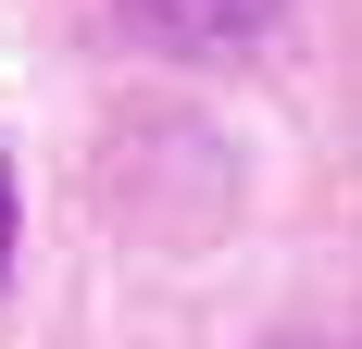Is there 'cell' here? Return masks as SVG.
<instances>
[{"label": "cell", "instance_id": "obj_2", "mask_svg": "<svg viewBox=\"0 0 362 349\" xmlns=\"http://www.w3.org/2000/svg\"><path fill=\"white\" fill-rule=\"evenodd\" d=\"M13 225H25V200H13V162H0V275H13Z\"/></svg>", "mask_w": 362, "mask_h": 349}, {"label": "cell", "instance_id": "obj_1", "mask_svg": "<svg viewBox=\"0 0 362 349\" xmlns=\"http://www.w3.org/2000/svg\"><path fill=\"white\" fill-rule=\"evenodd\" d=\"M112 13H125L150 50H250L288 0H112Z\"/></svg>", "mask_w": 362, "mask_h": 349}]
</instances>
